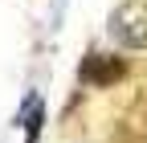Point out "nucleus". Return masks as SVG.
<instances>
[{"label":"nucleus","mask_w":147,"mask_h":143,"mask_svg":"<svg viewBox=\"0 0 147 143\" xmlns=\"http://www.w3.org/2000/svg\"><path fill=\"white\" fill-rule=\"evenodd\" d=\"M110 37L123 49H147V4L143 0H127L110 12Z\"/></svg>","instance_id":"obj_1"},{"label":"nucleus","mask_w":147,"mask_h":143,"mask_svg":"<svg viewBox=\"0 0 147 143\" xmlns=\"http://www.w3.org/2000/svg\"><path fill=\"white\" fill-rule=\"evenodd\" d=\"M123 74H127V61H123V57L90 53V57L82 61V82H90V86H115Z\"/></svg>","instance_id":"obj_2"}]
</instances>
